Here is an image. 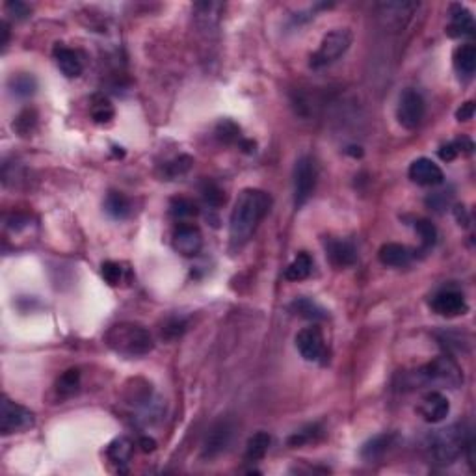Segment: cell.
Segmentation results:
<instances>
[{"mask_svg": "<svg viewBox=\"0 0 476 476\" xmlns=\"http://www.w3.org/2000/svg\"><path fill=\"white\" fill-rule=\"evenodd\" d=\"M272 199L259 188H246L238 194L229 218V238L233 246H242L259 227L263 218L268 214Z\"/></svg>", "mask_w": 476, "mask_h": 476, "instance_id": "1", "label": "cell"}, {"mask_svg": "<svg viewBox=\"0 0 476 476\" xmlns=\"http://www.w3.org/2000/svg\"><path fill=\"white\" fill-rule=\"evenodd\" d=\"M104 344L123 357H144L153 352L155 341L147 327L136 322H119L104 333Z\"/></svg>", "mask_w": 476, "mask_h": 476, "instance_id": "2", "label": "cell"}, {"mask_svg": "<svg viewBox=\"0 0 476 476\" xmlns=\"http://www.w3.org/2000/svg\"><path fill=\"white\" fill-rule=\"evenodd\" d=\"M467 434L461 425H451L446 428L437 430L428 443V454L430 458L437 463V465H451L458 461L463 452H465Z\"/></svg>", "mask_w": 476, "mask_h": 476, "instance_id": "3", "label": "cell"}, {"mask_svg": "<svg viewBox=\"0 0 476 476\" xmlns=\"http://www.w3.org/2000/svg\"><path fill=\"white\" fill-rule=\"evenodd\" d=\"M420 382L426 385H441V387L458 389L463 383V374L458 363L451 356L435 357L434 361L420 368L419 372Z\"/></svg>", "mask_w": 476, "mask_h": 476, "instance_id": "4", "label": "cell"}, {"mask_svg": "<svg viewBox=\"0 0 476 476\" xmlns=\"http://www.w3.org/2000/svg\"><path fill=\"white\" fill-rule=\"evenodd\" d=\"M352 45V32L348 28H335L324 36L318 51L311 56V68L322 69L335 63L341 56H344Z\"/></svg>", "mask_w": 476, "mask_h": 476, "instance_id": "5", "label": "cell"}, {"mask_svg": "<svg viewBox=\"0 0 476 476\" xmlns=\"http://www.w3.org/2000/svg\"><path fill=\"white\" fill-rule=\"evenodd\" d=\"M36 425V417L30 409L25 406L17 404L10 399H2V406H0V432L2 435L11 434H21L30 430Z\"/></svg>", "mask_w": 476, "mask_h": 476, "instance_id": "6", "label": "cell"}, {"mask_svg": "<svg viewBox=\"0 0 476 476\" xmlns=\"http://www.w3.org/2000/svg\"><path fill=\"white\" fill-rule=\"evenodd\" d=\"M316 179H318V170H316L315 161L311 156H301L298 158L294 166V205L296 208H301L313 196L316 188Z\"/></svg>", "mask_w": 476, "mask_h": 476, "instance_id": "7", "label": "cell"}, {"mask_svg": "<svg viewBox=\"0 0 476 476\" xmlns=\"http://www.w3.org/2000/svg\"><path fill=\"white\" fill-rule=\"evenodd\" d=\"M426 114V103L425 97L413 88H408L402 92L399 101V108H396V118L399 123L408 130H415L422 123Z\"/></svg>", "mask_w": 476, "mask_h": 476, "instance_id": "8", "label": "cell"}, {"mask_svg": "<svg viewBox=\"0 0 476 476\" xmlns=\"http://www.w3.org/2000/svg\"><path fill=\"white\" fill-rule=\"evenodd\" d=\"M233 434L234 426L231 420L222 419L214 422L213 428L208 430L205 441H203V458L205 460H214L220 454H223L229 449V445H231V441H233Z\"/></svg>", "mask_w": 476, "mask_h": 476, "instance_id": "9", "label": "cell"}, {"mask_svg": "<svg viewBox=\"0 0 476 476\" xmlns=\"http://www.w3.org/2000/svg\"><path fill=\"white\" fill-rule=\"evenodd\" d=\"M296 348H298V352L306 361H322L324 356H326V341H324L320 327H303L296 335Z\"/></svg>", "mask_w": 476, "mask_h": 476, "instance_id": "10", "label": "cell"}, {"mask_svg": "<svg viewBox=\"0 0 476 476\" xmlns=\"http://www.w3.org/2000/svg\"><path fill=\"white\" fill-rule=\"evenodd\" d=\"M173 248L182 257H196L203 248V234L194 223H179L171 237Z\"/></svg>", "mask_w": 476, "mask_h": 476, "instance_id": "11", "label": "cell"}, {"mask_svg": "<svg viewBox=\"0 0 476 476\" xmlns=\"http://www.w3.org/2000/svg\"><path fill=\"white\" fill-rule=\"evenodd\" d=\"M430 307L434 313H437L439 316H445V318H456V316L465 315L469 311L465 298L461 294L460 290L454 289H445L439 290L437 294H434L432 301H430Z\"/></svg>", "mask_w": 476, "mask_h": 476, "instance_id": "12", "label": "cell"}, {"mask_svg": "<svg viewBox=\"0 0 476 476\" xmlns=\"http://www.w3.org/2000/svg\"><path fill=\"white\" fill-rule=\"evenodd\" d=\"M417 411H419V415L426 422L437 425V422H441V420H445L449 417L451 404H449V399L443 393H439V391H430L428 394H425L420 399Z\"/></svg>", "mask_w": 476, "mask_h": 476, "instance_id": "13", "label": "cell"}, {"mask_svg": "<svg viewBox=\"0 0 476 476\" xmlns=\"http://www.w3.org/2000/svg\"><path fill=\"white\" fill-rule=\"evenodd\" d=\"M408 175L415 184H420V187H437L445 181L443 170L432 158H426V156L411 162Z\"/></svg>", "mask_w": 476, "mask_h": 476, "instance_id": "14", "label": "cell"}, {"mask_svg": "<svg viewBox=\"0 0 476 476\" xmlns=\"http://www.w3.org/2000/svg\"><path fill=\"white\" fill-rule=\"evenodd\" d=\"M446 34L451 37H467L475 34V17L465 6H451V25L446 28Z\"/></svg>", "mask_w": 476, "mask_h": 476, "instance_id": "15", "label": "cell"}, {"mask_svg": "<svg viewBox=\"0 0 476 476\" xmlns=\"http://www.w3.org/2000/svg\"><path fill=\"white\" fill-rule=\"evenodd\" d=\"M54 60H56L58 69L65 75L68 78H77L82 75L84 71V60L75 49L63 47V45H56L54 47Z\"/></svg>", "mask_w": 476, "mask_h": 476, "instance_id": "16", "label": "cell"}, {"mask_svg": "<svg viewBox=\"0 0 476 476\" xmlns=\"http://www.w3.org/2000/svg\"><path fill=\"white\" fill-rule=\"evenodd\" d=\"M378 259L383 266H391V268H404L413 261V251L408 246L402 244L389 242L383 244L378 251Z\"/></svg>", "mask_w": 476, "mask_h": 476, "instance_id": "17", "label": "cell"}, {"mask_svg": "<svg viewBox=\"0 0 476 476\" xmlns=\"http://www.w3.org/2000/svg\"><path fill=\"white\" fill-rule=\"evenodd\" d=\"M326 255L337 268H348L357 261V251L352 244L346 240H337V238L326 242Z\"/></svg>", "mask_w": 476, "mask_h": 476, "instance_id": "18", "label": "cell"}, {"mask_svg": "<svg viewBox=\"0 0 476 476\" xmlns=\"http://www.w3.org/2000/svg\"><path fill=\"white\" fill-rule=\"evenodd\" d=\"M454 69L460 77L471 78L476 71V47L472 43H463L454 51Z\"/></svg>", "mask_w": 476, "mask_h": 476, "instance_id": "19", "label": "cell"}, {"mask_svg": "<svg viewBox=\"0 0 476 476\" xmlns=\"http://www.w3.org/2000/svg\"><path fill=\"white\" fill-rule=\"evenodd\" d=\"M104 211L114 220H125L132 213V205H130V199L125 196L123 192L112 190L104 197Z\"/></svg>", "mask_w": 476, "mask_h": 476, "instance_id": "20", "label": "cell"}, {"mask_svg": "<svg viewBox=\"0 0 476 476\" xmlns=\"http://www.w3.org/2000/svg\"><path fill=\"white\" fill-rule=\"evenodd\" d=\"M8 89L13 97L28 99L36 94L37 80L28 73H17V75H11L8 80Z\"/></svg>", "mask_w": 476, "mask_h": 476, "instance_id": "21", "label": "cell"}, {"mask_svg": "<svg viewBox=\"0 0 476 476\" xmlns=\"http://www.w3.org/2000/svg\"><path fill=\"white\" fill-rule=\"evenodd\" d=\"M393 439H394V435H391V434L376 435V437L368 439L367 443L363 445L361 456L367 461L380 460V458H383V456L387 454V451L391 449V445H393Z\"/></svg>", "mask_w": 476, "mask_h": 476, "instance_id": "22", "label": "cell"}, {"mask_svg": "<svg viewBox=\"0 0 476 476\" xmlns=\"http://www.w3.org/2000/svg\"><path fill=\"white\" fill-rule=\"evenodd\" d=\"M270 445H272V437L266 432H257L248 439L244 458L246 461H261L268 452Z\"/></svg>", "mask_w": 476, "mask_h": 476, "instance_id": "23", "label": "cell"}, {"mask_svg": "<svg viewBox=\"0 0 476 476\" xmlns=\"http://www.w3.org/2000/svg\"><path fill=\"white\" fill-rule=\"evenodd\" d=\"M313 272V259L311 255L301 251L294 257V261L287 266L285 270V280L287 281H303L307 280Z\"/></svg>", "mask_w": 476, "mask_h": 476, "instance_id": "24", "label": "cell"}, {"mask_svg": "<svg viewBox=\"0 0 476 476\" xmlns=\"http://www.w3.org/2000/svg\"><path fill=\"white\" fill-rule=\"evenodd\" d=\"M132 451H134L132 441L127 439V437H118V439H114L110 443L108 449H106V454H108L110 461H114L115 465L123 467L129 463Z\"/></svg>", "mask_w": 476, "mask_h": 476, "instance_id": "25", "label": "cell"}, {"mask_svg": "<svg viewBox=\"0 0 476 476\" xmlns=\"http://www.w3.org/2000/svg\"><path fill=\"white\" fill-rule=\"evenodd\" d=\"M80 387V370L78 368H69L58 378L56 382V393L60 399H69L77 393Z\"/></svg>", "mask_w": 476, "mask_h": 476, "instance_id": "26", "label": "cell"}, {"mask_svg": "<svg viewBox=\"0 0 476 476\" xmlns=\"http://www.w3.org/2000/svg\"><path fill=\"white\" fill-rule=\"evenodd\" d=\"M197 207L196 203L188 199V197H173L170 203V214L175 218L179 223H184L190 218L197 216Z\"/></svg>", "mask_w": 476, "mask_h": 476, "instance_id": "27", "label": "cell"}, {"mask_svg": "<svg viewBox=\"0 0 476 476\" xmlns=\"http://www.w3.org/2000/svg\"><path fill=\"white\" fill-rule=\"evenodd\" d=\"M292 309H294L300 316L307 318V320L316 322V320H324V318H327L326 309H322L318 303H315V301L309 300V298H298V300L292 303Z\"/></svg>", "mask_w": 476, "mask_h": 476, "instance_id": "28", "label": "cell"}, {"mask_svg": "<svg viewBox=\"0 0 476 476\" xmlns=\"http://www.w3.org/2000/svg\"><path fill=\"white\" fill-rule=\"evenodd\" d=\"M37 125V112L34 108H25L13 119V130L19 136H30Z\"/></svg>", "mask_w": 476, "mask_h": 476, "instance_id": "29", "label": "cell"}, {"mask_svg": "<svg viewBox=\"0 0 476 476\" xmlns=\"http://www.w3.org/2000/svg\"><path fill=\"white\" fill-rule=\"evenodd\" d=\"M472 142L467 140V138H461V140L449 142L446 145H443L439 149V158L445 162L454 161L456 156L461 155V153H471Z\"/></svg>", "mask_w": 476, "mask_h": 476, "instance_id": "30", "label": "cell"}, {"mask_svg": "<svg viewBox=\"0 0 476 476\" xmlns=\"http://www.w3.org/2000/svg\"><path fill=\"white\" fill-rule=\"evenodd\" d=\"M114 115H115L114 106L110 104V101H106V99L103 97L95 99L94 106H92V118H94L95 123L99 125L110 123V121L114 119Z\"/></svg>", "mask_w": 476, "mask_h": 476, "instance_id": "31", "label": "cell"}, {"mask_svg": "<svg viewBox=\"0 0 476 476\" xmlns=\"http://www.w3.org/2000/svg\"><path fill=\"white\" fill-rule=\"evenodd\" d=\"M201 196L205 199L208 207H222L223 203H225V192L222 188L218 187L216 182L213 181H205L201 187Z\"/></svg>", "mask_w": 476, "mask_h": 476, "instance_id": "32", "label": "cell"}, {"mask_svg": "<svg viewBox=\"0 0 476 476\" xmlns=\"http://www.w3.org/2000/svg\"><path fill=\"white\" fill-rule=\"evenodd\" d=\"M216 136L223 144H237L240 142V127L231 119H223L216 127Z\"/></svg>", "mask_w": 476, "mask_h": 476, "instance_id": "33", "label": "cell"}, {"mask_svg": "<svg viewBox=\"0 0 476 476\" xmlns=\"http://www.w3.org/2000/svg\"><path fill=\"white\" fill-rule=\"evenodd\" d=\"M192 164H194V161H192L190 156L187 155L179 156V158L168 162L166 166H164V175H166L168 179H177V177L187 175L188 171H190Z\"/></svg>", "mask_w": 476, "mask_h": 476, "instance_id": "34", "label": "cell"}, {"mask_svg": "<svg viewBox=\"0 0 476 476\" xmlns=\"http://www.w3.org/2000/svg\"><path fill=\"white\" fill-rule=\"evenodd\" d=\"M184 332H187V320L179 318V316H173V318H168L164 322V326H162V339L175 341V339L184 335Z\"/></svg>", "mask_w": 476, "mask_h": 476, "instance_id": "35", "label": "cell"}, {"mask_svg": "<svg viewBox=\"0 0 476 476\" xmlns=\"http://www.w3.org/2000/svg\"><path fill=\"white\" fill-rule=\"evenodd\" d=\"M415 231L420 237V242L425 248H432L437 242V229L430 220H417L415 222Z\"/></svg>", "mask_w": 476, "mask_h": 476, "instance_id": "36", "label": "cell"}, {"mask_svg": "<svg viewBox=\"0 0 476 476\" xmlns=\"http://www.w3.org/2000/svg\"><path fill=\"white\" fill-rule=\"evenodd\" d=\"M123 274L125 268L119 263H114V261H106L101 266V275H103V280L108 283L110 287H118L121 281H123Z\"/></svg>", "mask_w": 476, "mask_h": 476, "instance_id": "37", "label": "cell"}, {"mask_svg": "<svg viewBox=\"0 0 476 476\" xmlns=\"http://www.w3.org/2000/svg\"><path fill=\"white\" fill-rule=\"evenodd\" d=\"M316 430H318V426H309V428L296 432L292 437H289V445L301 446V445H306V443H311V441H315L316 435L320 434V432H316Z\"/></svg>", "mask_w": 476, "mask_h": 476, "instance_id": "38", "label": "cell"}, {"mask_svg": "<svg viewBox=\"0 0 476 476\" xmlns=\"http://www.w3.org/2000/svg\"><path fill=\"white\" fill-rule=\"evenodd\" d=\"M6 11L10 13L15 21H23L26 17H30L32 10L30 6H26L25 2H19V0H11V2H6Z\"/></svg>", "mask_w": 476, "mask_h": 476, "instance_id": "39", "label": "cell"}, {"mask_svg": "<svg viewBox=\"0 0 476 476\" xmlns=\"http://www.w3.org/2000/svg\"><path fill=\"white\" fill-rule=\"evenodd\" d=\"M472 115H475V103L472 101H467L465 104H461L458 112H456L458 121H469V119H472Z\"/></svg>", "mask_w": 476, "mask_h": 476, "instance_id": "40", "label": "cell"}, {"mask_svg": "<svg viewBox=\"0 0 476 476\" xmlns=\"http://www.w3.org/2000/svg\"><path fill=\"white\" fill-rule=\"evenodd\" d=\"M0 32H2V42H0V45H2V49H6L8 43H10V26H8V23H0Z\"/></svg>", "mask_w": 476, "mask_h": 476, "instance_id": "41", "label": "cell"}, {"mask_svg": "<svg viewBox=\"0 0 476 476\" xmlns=\"http://www.w3.org/2000/svg\"><path fill=\"white\" fill-rule=\"evenodd\" d=\"M140 445H142V451H144V452H153L156 449V443L153 439H149V437H142Z\"/></svg>", "mask_w": 476, "mask_h": 476, "instance_id": "42", "label": "cell"}]
</instances>
